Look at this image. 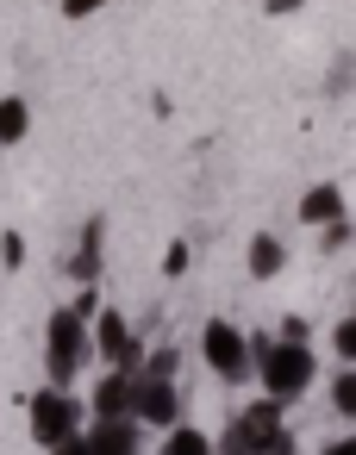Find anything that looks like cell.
Wrapping results in <instances>:
<instances>
[{
    "label": "cell",
    "instance_id": "7a4b0ae2",
    "mask_svg": "<svg viewBox=\"0 0 356 455\" xmlns=\"http://www.w3.org/2000/svg\"><path fill=\"white\" fill-rule=\"evenodd\" d=\"M82 362H88V324H82L69 306H57L51 324H44V374H51V387L63 393V387L82 374Z\"/></svg>",
    "mask_w": 356,
    "mask_h": 455
},
{
    "label": "cell",
    "instance_id": "ba28073f",
    "mask_svg": "<svg viewBox=\"0 0 356 455\" xmlns=\"http://www.w3.org/2000/svg\"><path fill=\"white\" fill-rule=\"evenodd\" d=\"M82 443H88V455H138L144 424H132V418H107V424H94Z\"/></svg>",
    "mask_w": 356,
    "mask_h": 455
},
{
    "label": "cell",
    "instance_id": "e0dca14e",
    "mask_svg": "<svg viewBox=\"0 0 356 455\" xmlns=\"http://www.w3.org/2000/svg\"><path fill=\"white\" fill-rule=\"evenodd\" d=\"M344 243H350V212H344V219H331V225H325V250H344Z\"/></svg>",
    "mask_w": 356,
    "mask_h": 455
},
{
    "label": "cell",
    "instance_id": "7402d4cb",
    "mask_svg": "<svg viewBox=\"0 0 356 455\" xmlns=\"http://www.w3.org/2000/svg\"><path fill=\"white\" fill-rule=\"evenodd\" d=\"M94 7H107V0H63V13H69V20H82V13H94Z\"/></svg>",
    "mask_w": 356,
    "mask_h": 455
},
{
    "label": "cell",
    "instance_id": "ffe728a7",
    "mask_svg": "<svg viewBox=\"0 0 356 455\" xmlns=\"http://www.w3.org/2000/svg\"><path fill=\"white\" fill-rule=\"evenodd\" d=\"M188 256H194L188 243H169V256H163V268H169V275H182V268H188Z\"/></svg>",
    "mask_w": 356,
    "mask_h": 455
},
{
    "label": "cell",
    "instance_id": "d4e9b609",
    "mask_svg": "<svg viewBox=\"0 0 356 455\" xmlns=\"http://www.w3.org/2000/svg\"><path fill=\"white\" fill-rule=\"evenodd\" d=\"M300 7V0H269V13H294Z\"/></svg>",
    "mask_w": 356,
    "mask_h": 455
},
{
    "label": "cell",
    "instance_id": "d6986e66",
    "mask_svg": "<svg viewBox=\"0 0 356 455\" xmlns=\"http://www.w3.org/2000/svg\"><path fill=\"white\" fill-rule=\"evenodd\" d=\"M0 256H7V262H13V268H20V262H26V243H20V231H7V237H0Z\"/></svg>",
    "mask_w": 356,
    "mask_h": 455
},
{
    "label": "cell",
    "instance_id": "2e32d148",
    "mask_svg": "<svg viewBox=\"0 0 356 455\" xmlns=\"http://www.w3.org/2000/svg\"><path fill=\"white\" fill-rule=\"evenodd\" d=\"M331 343H337V355H344V368H350V362H356V318H350V312L337 318V331H331Z\"/></svg>",
    "mask_w": 356,
    "mask_h": 455
},
{
    "label": "cell",
    "instance_id": "9c48e42d",
    "mask_svg": "<svg viewBox=\"0 0 356 455\" xmlns=\"http://www.w3.org/2000/svg\"><path fill=\"white\" fill-rule=\"evenodd\" d=\"M132 380H138V374H125V368H113V374L94 380V424H107V418H132Z\"/></svg>",
    "mask_w": 356,
    "mask_h": 455
},
{
    "label": "cell",
    "instance_id": "3957f363",
    "mask_svg": "<svg viewBox=\"0 0 356 455\" xmlns=\"http://www.w3.org/2000/svg\"><path fill=\"white\" fill-rule=\"evenodd\" d=\"M275 430H287V424H281V405H275V399H256V405H244V411L225 424V436L213 443V455H263V443H269Z\"/></svg>",
    "mask_w": 356,
    "mask_h": 455
},
{
    "label": "cell",
    "instance_id": "8992f818",
    "mask_svg": "<svg viewBox=\"0 0 356 455\" xmlns=\"http://www.w3.org/2000/svg\"><path fill=\"white\" fill-rule=\"evenodd\" d=\"M132 424H163V430H175V424H182V393H175V380L138 374V380H132Z\"/></svg>",
    "mask_w": 356,
    "mask_h": 455
},
{
    "label": "cell",
    "instance_id": "8fae6325",
    "mask_svg": "<svg viewBox=\"0 0 356 455\" xmlns=\"http://www.w3.org/2000/svg\"><path fill=\"white\" fill-rule=\"evenodd\" d=\"M69 275H76V281H94V275H101V219L82 225V250H76Z\"/></svg>",
    "mask_w": 356,
    "mask_h": 455
},
{
    "label": "cell",
    "instance_id": "7c38bea8",
    "mask_svg": "<svg viewBox=\"0 0 356 455\" xmlns=\"http://www.w3.org/2000/svg\"><path fill=\"white\" fill-rule=\"evenodd\" d=\"M281 262H287V250H281V237H250V275L256 281H269V275H281Z\"/></svg>",
    "mask_w": 356,
    "mask_h": 455
},
{
    "label": "cell",
    "instance_id": "52a82bcc",
    "mask_svg": "<svg viewBox=\"0 0 356 455\" xmlns=\"http://www.w3.org/2000/svg\"><path fill=\"white\" fill-rule=\"evenodd\" d=\"M88 349H101L113 368H125V374H138V337H132V324L119 318V312H101L94 324H88Z\"/></svg>",
    "mask_w": 356,
    "mask_h": 455
},
{
    "label": "cell",
    "instance_id": "ac0fdd59",
    "mask_svg": "<svg viewBox=\"0 0 356 455\" xmlns=\"http://www.w3.org/2000/svg\"><path fill=\"white\" fill-rule=\"evenodd\" d=\"M263 455H300V449H294V430H275V436L263 443Z\"/></svg>",
    "mask_w": 356,
    "mask_h": 455
},
{
    "label": "cell",
    "instance_id": "5b68a950",
    "mask_svg": "<svg viewBox=\"0 0 356 455\" xmlns=\"http://www.w3.org/2000/svg\"><path fill=\"white\" fill-rule=\"evenodd\" d=\"M200 355L213 362L219 380H244V374H250V337H244L238 324H225V318H213V324L200 331Z\"/></svg>",
    "mask_w": 356,
    "mask_h": 455
},
{
    "label": "cell",
    "instance_id": "603a6c76",
    "mask_svg": "<svg viewBox=\"0 0 356 455\" xmlns=\"http://www.w3.org/2000/svg\"><path fill=\"white\" fill-rule=\"evenodd\" d=\"M325 455H356V436H337V443H325Z\"/></svg>",
    "mask_w": 356,
    "mask_h": 455
},
{
    "label": "cell",
    "instance_id": "9a60e30c",
    "mask_svg": "<svg viewBox=\"0 0 356 455\" xmlns=\"http://www.w3.org/2000/svg\"><path fill=\"white\" fill-rule=\"evenodd\" d=\"M331 405H337L344 418H356V368H344V374H337V387H331Z\"/></svg>",
    "mask_w": 356,
    "mask_h": 455
},
{
    "label": "cell",
    "instance_id": "44dd1931",
    "mask_svg": "<svg viewBox=\"0 0 356 455\" xmlns=\"http://www.w3.org/2000/svg\"><path fill=\"white\" fill-rule=\"evenodd\" d=\"M281 343H306V318H287L281 324Z\"/></svg>",
    "mask_w": 356,
    "mask_h": 455
},
{
    "label": "cell",
    "instance_id": "277c9868",
    "mask_svg": "<svg viewBox=\"0 0 356 455\" xmlns=\"http://www.w3.org/2000/svg\"><path fill=\"white\" fill-rule=\"evenodd\" d=\"M69 436H82V399L44 387V393L32 399V443H38V449H57V443H69Z\"/></svg>",
    "mask_w": 356,
    "mask_h": 455
},
{
    "label": "cell",
    "instance_id": "30bf717a",
    "mask_svg": "<svg viewBox=\"0 0 356 455\" xmlns=\"http://www.w3.org/2000/svg\"><path fill=\"white\" fill-rule=\"evenodd\" d=\"M300 219H306V225H331V219H344V188H312V194L300 200Z\"/></svg>",
    "mask_w": 356,
    "mask_h": 455
},
{
    "label": "cell",
    "instance_id": "cb8c5ba5",
    "mask_svg": "<svg viewBox=\"0 0 356 455\" xmlns=\"http://www.w3.org/2000/svg\"><path fill=\"white\" fill-rule=\"evenodd\" d=\"M51 455H88V443H82V436H69V443H57Z\"/></svg>",
    "mask_w": 356,
    "mask_h": 455
},
{
    "label": "cell",
    "instance_id": "6da1fadb",
    "mask_svg": "<svg viewBox=\"0 0 356 455\" xmlns=\"http://www.w3.org/2000/svg\"><path fill=\"white\" fill-rule=\"evenodd\" d=\"M250 368L263 374V387H269L275 405H287V399H300V393L312 387V349H306V343L256 337V343H250Z\"/></svg>",
    "mask_w": 356,
    "mask_h": 455
},
{
    "label": "cell",
    "instance_id": "5bb4252c",
    "mask_svg": "<svg viewBox=\"0 0 356 455\" xmlns=\"http://www.w3.org/2000/svg\"><path fill=\"white\" fill-rule=\"evenodd\" d=\"M163 455H213V436H200L194 424H175L169 443H163Z\"/></svg>",
    "mask_w": 356,
    "mask_h": 455
},
{
    "label": "cell",
    "instance_id": "4fadbf2b",
    "mask_svg": "<svg viewBox=\"0 0 356 455\" xmlns=\"http://www.w3.org/2000/svg\"><path fill=\"white\" fill-rule=\"evenodd\" d=\"M26 125H32V107H26L20 94H7V100H0V144H20Z\"/></svg>",
    "mask_w": 356,
    "mask_h": 455
}]
</instances>
